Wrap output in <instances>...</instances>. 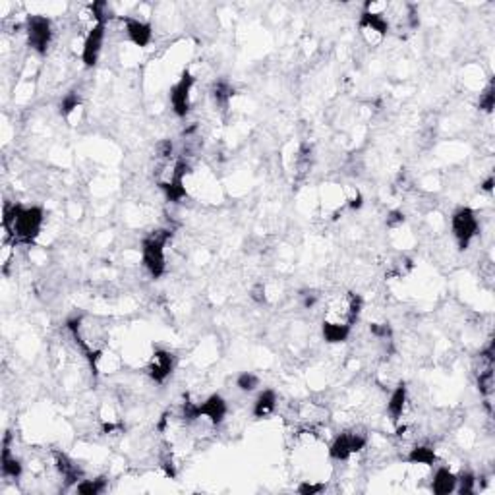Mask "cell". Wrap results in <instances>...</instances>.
Masks as SVG:
<instances>
[{"label":"cell","instance_id":"1","mask_svg":"<svg viewBox=\"0 0 495 495\" xmlns=\"http://www.w3.org/2000/svg\"><path fill=\"white\" fill-rule=\"evenodd\" d=\"M45 223V209L39 205H22V203H6L2 226L14 244H33L41 234Z\"/></svg>","mask_w":495,"mask_h":495},{"label":"cell","instance_id":"2","mask_svg":"<svg viewBox=\"0 0 495 495\" xmlns=\"http://www.w3.org/2000/svg\"><path fill=\"white\" fill-rule=\"evenodd\" d=\"M170 236H172V232L167 229H159V231L149 232L142 242V264L153 279H161L167 271L165 248H167Z\"/></svg>","mask_w":495,"mask_h":495},{"label":"cell","instance_id":"3","mask_svg":"<svg viewBox=\"0 0 495 495\" xmlns=\"http://www.w3.org/2000/svg\"><path fill=\"white\" fill-rule=\"evenodd\" d=\"M451 232L456 242V248L464 252L468 250L474 238L480 234V221L472 208H459L451 217Z\"/></svg>","mask_w":495,"mask_h":495},{"label":"cell","instance_id":"4","mask_svg":"<svg viewBox=\"0 0 495 495\" xmlns=\"http://www.w3.org/2000/svg\"><path fill=\"white\" fill-rule=\"evenodd\" d=\"M27 45L37 55H47L53 41V22L47 16H29L25 20Z\"/></svg>","mask_w":495,"mask_h":495},{"label":"cell","instance_id":"5","mask_svg":"<svg viewBox=\"0 0 495 495\" xmlns=\"http://www.w3.org/2000/svg\"><path fill=\"white\" fill-rule=\"evenodd\" d=\"M367 445V435L362 431L351 430L339 433L333 443L329 445V459L331 461H348L351 456H354L356 453H360L362 449Z\"/></svg>","mask_w":495,"mask_h":495},{"label":"cell","instance_id":"6","mask_svg":"<svg viewBox=\"0 0 495 495\" xmlns=\"http://www.w3.org/2000/svg\"><path fill=\"white\" fill-rule=\"evenodd\" d=\"M188 168L190 167L184 159L175 161V165L170 167V172H167V176L159 180V188L170 203H180L188 196L186 186H184V178L188 175Z\"/></svg>","mask_w":495,"mask_h":495},{"label":"cell","instance_id":"7","mask_svg":"<svg viewBox=\"0 0 495 495\" xmlns=\"http://www.w3.org/2000/svg\"><path fill=\"white\" fill-rule=\"evenodd\" d=\"M194 83H196V78L186 70V72H182V76H180V80L176 81L175 86L170 88L168 101H170V109H172V112H175L178 118H186L188 112H190Z\"/></svg>","mask_w":495,"mask_h":495},{"label":"cell","instance_id":"8","mask_svg":"<svg viewBox=\"0 0 495 495\" xmlns=\"http://www.w3.org/2000/svg\"><path fill=\"white\" fill-rule=\"evenodd\" d=\"M104 39H107V24L104 22H97L91 25V29L83 39V47H81V62L86 68H93L99 62V56L103 53Z\"/></svg>","mask_w":495,"mask_h":495},{"label":"cell","instance_id":"9","mask_svg":"<svg viewBox=\"0 0 495 495\" xmlns=\"http://www.w3.org/2000/svg\"><path fill=\"white\" fill-rule=\"evenodd\" d=\"M175 367H176L175 354L168 351H163V348H157V351L151 354V358H149V362H147V366H145V374L149 376L151 381L163 385L165 381H167L168 377L172 376Z\"/></svg>","mask_w":495,"mask_h":495},{"label":"cell","instance_id":"10","mask_svg":"<svg viewBox=\"0 0 495 495\" xmlns=\"http://www.w3.org/2000/svg\"><path fill=\"white\" fill-rule=\"evenodd\" d=\"M122 24H124V32H126V37H128L132 45H136L140 48H145L151 45L153 25L149 22H145L142 18L126 16L122 18Z\"/></svg>","mask_w":495,"mask_h":495},{"label":"cell","instance_id":"11","mask_svg":"<svg viewBox=\"0 0 495 495\" xmlns=\"http://www.w3.org/2000/svg\"><path fill=\"white\" fill-rule=\"evenodd\" d=\"M358 27L360 32L364 35H372V43L376 41H381L389 33V20L385 18V12H367L364 10L362 16L358 20Z\"/></svg>","mask_w":495,"mask_h":495},{"label":"cell","instance_id":"12","mask_svg":"<svg viewBox=\"0 0 495 495\" xmlns=\"http://www.w3.org/2000/svg\"><path fill=\"white\" fill-rule=\"evenodd\" d=\"M53 456H55L56 470H58V474L65 478L66 486L68 487L78 486L81 480H83V472H81L80 466L74 463L72 459L66 455V453H60V451H55Z\"/></svg>","mask_w":495,"mask_h":495},{"label":"cell","instance_id":"13","mask_svg":"<svg viewBox=\"0 0 495 495\" xmlns=\"http://www.w3.org/2000/svg\"><path fill=\"white\" fill-rule=\"evenodd\" d=\"M352 333V325L344 321L325 320L321 325V337L327 344H343L348 341Z\"/></svg>","mask_w":495,"mask_h":495},{"label":"cell","instance_id":"14","mask_svg":"<svg viewBox=\"0 0 495 495\" xmlns=\"http://www.w3.org/2000/svg\"><path fill=\"white\" fill-rule=\"evenodd\" d=\"M0 470L4 478L18 480L24 474V464L18 459L16 455H12V449H10V433L4 438L2 443V459H0Z\"/></svg>","mask_w":495,"mask_h":495},{"label":"cell","instance_id":"15","mask_svg":"<svg viewBox=\"0 0 495 495\" xmlns=\"http://www.w3.org/2000/svg\"><path fill=\"white\" fill-rule=\"evenodd\" d=\"M408 402V387L405 384H399L391 393V397L387 400V414L391 418L393 423H399L400 418L405 416Z\"/></svg>","mask_w":495,"mask_h":495},{"label":"cell","instance_id":"16","mask_svg":"<svg viewBox=\"0 0 495 495\" xmlns=\"http://www.w3.org/2000/svg\"><path fill=\"white\" fill-rule=\"evenodd\" d=\"M456 489V476L447 466H440L431 478V491L435 495H449Z\"/></svg>","mask_w":495,"mask_h":495},{"label":"cell","instance_id":"17","mask_svg":"<svg viewBox=\"0 0 495 495\" xmlns=\"http://www.w3.org/2000/svg\"><path fill=\"white\" fill-rule=\"evenodd\" d=\"M275 408H277V393L273 391V389H264V391L257 395L256 400H254L252 414H254V418L262 420V418L271 416L275 412Z\"/></svg>","mask_w":495,"mask_h":495},{"label":"cell","instance_id":"18","mask_svg":"<svg viewBox=\"0 0 495 495\" xmlns=\"http://www.w3.org/2000/svg\"><path fill=\"white\" fill-rule=\"evenodd\" d=\"M407 461L410 464H422V466H433L438 461L435 449L430 445H416L414 449H410Z\"/></svg>","mask_w":495,"mask_h":495},{"label":"cell","instance_id":"19","mask_svg":"<svg viewBox=\"0 0 495 495\" xmlns=\"http://www.w3.org/2000/svg\"><path fill=\"white\" fill-rule=\"evenodd\" d=\"M109 487V480L107 478H95V480H81L78 486L74 487V491L80 495H101L107 491Z\"/></svg>","mask_w":495,"mask_h":495},{"label":"cell","instance_id":"20","mask_svg":"<svg viewBox=\"0 0 495 495\" xmlns=\"http://www.w3.org/2000/svg\"><path fill=\"white\" fill-rule=\"evenodd\" d=\"M476 484L478 480L472 472H463L461 476H456V489L461 495H472L476 494Z\"/></svg>","mask_w":495,"mask_h":495},{"label":"cell","instance_id":"21","mask_svg":"<svg viewBox=\"0 0 495 495\" xmlns=\"http://www.w3.org/2000/svg\"><path fill=\"white\" fill-rule=\"evenodd\" d=\"M81 104V97L76 93V91H70V93H66L65 97H62V101H60V104H58V111H60V114L62 116H70L78 107Z\"/></svg>","mask_w":495,"mask_h":495},{"label":"cell","instance_id":"22","mask_svg":"<svg viewBox=\"0 0 495 495\" xmlns=\"http://www.w3.org/2000/svg\"><path fill=\"white\" fill-rule=\"evenodd\" d=\"M236 387L244 393L256 391L257 387H259V377H257L256 374H252V372H242V374L236 377Z\"/></svg>","mask_w":495,"mask_h":495},{"label":"cell","instance_id":"23","mask_svg":"<svg viewBox=\"0 0 495 495\" xmlns=\"http://www.w3.org/2000/svg\"><path fill=\"white\" fill-rule=\"evenodd\" d=\"M232 88L226 83V81H219V83H215V88H213V99H215L217 104H226L229 101H231L232 97Z\"/></svg>","mask_w":495,"mask_h":495},{"label":"cell","instance_id":"24","mask_svg":"<svg viewBox=\"0 0 495 495\" xmlns=\"http://www.w3.org/2000/svg\"><path fill=\"white\" fill-rule=\"evenodd\" d=\"M480 111L484 112H491L494 111V104H495V89H494V83H489L486 89H484V93H480Z\"/></svg>","mask_w":495,"mask_h":495},{"label":"cell","instance_id":"25","mask_svg":"<svg viewBox=\"0 0 495 495\" xmlns=\"http://www.w3.org/2000/svg\"><path fill=\"white\" fill-rule=\"evenodd\" d=\"M323 489H325V486H323V484H312V482H302V484L298 486V494L316 495V494H321Z\"/></svg>","mask_w":495,"mask_h":495},{"label":"cell","instance_id":"26","mask_svg":"<svg viewBox=\"0 0 495 495\" xmlns=\"http://www.w3.org/2000/svg\"><path fill=\"white\" fill-rule=\"evenodd\" d=\"M405 223V215L399 211H393L391 215L387 217V226H397V224Z\"/></svg>","mask_w":495,"mask_h":495},{"label":"cell","instance_id":"27","mask_svg":"<svg viewBox=\"0 0 495 495\" xmlns=\"http://www.w3.org/2000/svg\"><path fill=\"white\" fill-rule=\"evenodd\" d=\"M482 190H484V192H486V194H491V192H494V176L489 175V176H487V178H486V180L482 182Z\"/></svg>","mask_w":495,"mask_h":495},{"label":"cell","instance_id":"28","mask_svg":"<svg viewBox=\"0 0 495 495\" xmlns=\"http://www.w3.org/2000/svg\"><path fill=\"white\" fill-rule=\"evenodd\" d=\"M318 302V294H306L304 296V308H313Z\"/></svg>","mask_w":495,"mask_h":495},{"label":"cell","instance_id":"29","mask_svg":"<svg viewBox=\"0 0 495 495\" xmlns=\"http://www.w3.org/2000/svg\"><path fill=\"white\" fill-rule=\"evenodd\" d=\"M348 208H351L352 211L362 208V196H360V194H356V198H352V200L348 201Z\"/></svg>","mask_w":495,"mask_h":495}]
</instances>
